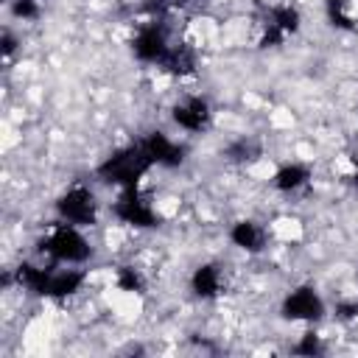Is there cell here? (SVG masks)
<instances>
[{
	"instance_id": "obj_9",
	"label": "cell",
	"mask_w": 358,
	"mask_h": 358,
	"mask_svg": "<svg viewBox=\"0 0 358 358\" xmlns=\"http://www.w3.org/2000/svg\"><path fill=\"white\" fill-rule=\"evenodd\" d=\"M140 145L148 154L154 168H179L185 162V145L179 140H173L171 134L159 131V129H154L145 137H140Z\"/></svg>"
},
{
	"instance_id": "obj_8",
	"label": "cell",
	"mask_w": 358,
	"mask_h": 358,
	"mask_svg": "<svg viewBox=\"0 0 358 358\" xmlns=\"http://www.w3.org/2000/svg\"><path fill=\"white\" fill-rule=\"evenodd\" d=\"M171 120L187 134H201L213 123V106L201 95H185L171 106Z\"/></svg>"
},
{
	"instance_id": "obj_19",
	"label": "cell",
	"mask_w": 358,
	"mask_h": 358,
	"mask_svg": "<svg viewBox=\"0 0 358 358\" xmlns=\"http://www.w3.org/2000/svg\"><path fill=\"white\" fill-rule=\"evenodd\" d=\"M193 3H199V0H168V8H187Z\"/></svg>"
},
{
	"instance_id": "obj_6",
	"label": "cell",
	"mask_w": 358,
	"mask_h": 358,
	"mask_svg": "<svg viewBox=\"0 0 358 358\" xmlns=\"http://www.w3.org/2000/svg\"><path fill=\"white\" fill-rule=\"evenodd\" d=\"M112 213L120 224L131 227V229H154L159 224V213L157 207L151 204V199L140 190V187H129V190H120L115 204H112Z\"/></svg>"
},
{
	"instance_id": "obj_3",
	"label": "cell",
	"mask_w": 358,
	"mask_h": 358,
	"mask_svg": "<svg viewBox=\"0 0 358 358\" xmlns=\"http://www.w3.org/2000/svg\"><path fill=\"white\" fill-rule=\"evenodd\" d=\"M129 45H131V56L137 62L151 64V67H162V62L168 59V53L173 48V36H171L168 22L154 14L143 22H137Z\"/></svg>"
},
{
	"instance_id": "obj_18",
	"label": "cell",
	"mask_w": 358,
	"mask_h": 358,
	"mask_svg": "<svg viewBox=\"0 0 358 358\" xmlns=\"http://www.w3.org/2000/svg\"><path fill=\"white\" fill-rule=\"evenodd\" d=\"M294 352H299V355H322L324 352V341H322V336L316 330H305L299 336V341L294 344Z\"/></svg>"
},
{
	"instance_id": "obj_14",
	"label": "cell",
	"mask_w": 358,
	"mask_h": 358,
	"mask_svg": "<svg viewBox=\"0 0 358 358\" xmlns=\"http://www.w3.org/2000/svg\"><path fill=\"white\" fill-rule=\"evenodd\" d=\"M50 268L53 266H36V263H20L14 268V277H17V285L34 296H42L48 294V280H50Z\"/></svg>"
},
{
	"instance_id": "obj_5",
	"label": "cell",
	"mask_w": 358,
	"mask_h": 358,
	"mask_svg": "<svg viewBox=\"0 0 358 358\" xmlns=\"http://www.w3.org/2000/svg\"><path fill=\"white\" fill-rule=\"evenodd\" d=\"M324 310H327V305L313 285H296L280 302V316L291 324H305V327L322 322Z\"/></svg>"
},
{
	"instance_id": "obj_15",
	"label": "cell",
	"mask_w": 358,
	"mask_h": 358,
	"mask_svg": "<svg viewBox=\"0 0 358 358\" xmlns=\"http://www.w3.org/2000/svg\"><path fill=\"white\" fill-rule=\"evenodd\" d=\"M115 288L123 294H143L145 291V277L134 266H120L115 271Z\"/></svg>"
},
{
	"instance_id": "obj_11",
	"label": "cell",
	"mask_w": 358,
	"mask_h": 358,
	"mask_svg": "<svg viewBox=\"0 0 358 358\" xmlns=\"http://www.w3.org/2000/svg\"><path fill=\"white\" fill-rule=\"evenodd\" d=\"M227 288V274L218 263H201L193 268L190 274V291L193 296H199L201 302H213L224 294Z\"/></svg>"
},
{
	"instance_id": "obj_4",
	"label": "cell",
	"mask_w": 358,
	"mask_h": 358,
	"mask_svg": "<svg viewBox=\"0 0 358 358\" xmlns=\"http://www.w3.org/2000/svg\"><path fill=\"white\" fill-rule=\"evenodd\" d=\"M53 210H56V218L59 221H67V224H76V227H95L98 218H101V204H98V196L90 185H70L59 193V199L53 201Z\"/></svg>"
},
{
	"instance_id": "obj_7",
	"label": "cell",
	"mask_w": 358,
	"mask_h": 358,
	"mask_svg": "<svg viewBox=\"0 0 358 358\" xmlns=\"http://www.w3.org/2000/svg\"><path fill=\"white\" fill-rule=\"evenodd\" d=\"M302 28V14L294 3H274L266 11L263 28H260V45L263 48H277L288 36H294Z\"/></svg>"
},
{
	"instance_id": "obj_1",
	"label": "cell",
	"mask_w": 358,
	"mask_h": 358,
	"mask_svg": "<svg viewBox=\"0 0 358 358\" xmlns=\"http://www.w3.org/2000/svg\"><path fill=\"white\" fill-rule=\"evenodd\" d=\"M39 249L56 266H84L95 255L92 241L84 235V227H76V224H67L59 218L45 229Z\"/></svg>"
},
{
	"instance_id": "obj_17",
	"label": "cell",
	"mask_w": 358,
	"mask_h": 358,
	"mask_svg": "<svg viewBox=\"0 0 358 358\" xmlns=\"http://www.w3.org/2000/svg\"><path fill=\"white\" fill-rule=\"evenodd\" d=\"M8 11L20 22H34V20H39L42 6H39V0H8Z\"/></svg>"
},
{
	"instance_id": "obj_16",
	"label": "cell",
	"mask_w": 358,
	"mask_h": 358,
	"mask_svg": "<svg viewBox=\"0 0 358 358\" xmlns=\"http://www.w3.org/2000/svg\"><path fill=\"white\" fill-rule=\"evenodd\" d=\"M324 14H327V20L336 28H344V31H352L355 28V14L350 11L347 0H327L324 3Z\"/></svg>"
},
{
	"instance_id": "obj_13",
	"label": "cell",
	"mask_w": 358,
	"mask_h": 358,
	"mask_svg": "<svg viewBox=\"0 0 358 358\" xmlns=\"http://www.w3.org/2000/svg\"><path fill=\"white\" fill-rule=\"evenodd\" d=\"M310 179H313V168L308 165V162H299V159H294V162H282L274 173H271V187L277 190V193H299L302 187H308L310 185Z\"/></svg>"
},
{
	"instance_id": "obj_12",
	"label": "cell",
	"mask_w": 358,
	"mask_h": 358,
	"mask_svg": "<svg viewBox=\"0 0 358 358\" xmlns=\"http://www.w3.org/2000/svg\"><path fill=\"white\" fill-rule=\"evenodd\" d=\"M229 241L246 255H260L268 246V229L255 218H241L229 227Z\"/></svg>"
},
{
	"instance_id": "obj_10",
	"label": "cell",
	"mask_w": 358,
	"mask_h": 358,
	"mask_svg": "<svg viewBox=\"0 0 358 358\" xmlns=\"http://www.w3.org/2000/svg\"><path fill=\"white\" fill-rule=\"evenodd\" d=\"M87 280H90V277H87V271H84L81 266H56V263H53L45 299H56V302L73 299L76 294L84 291Z\"/></svg>"
},
{
	"instance_id": "obj_2",
	"label": "cell",
	"mask_w": 358,
	"mask_h": 358,
	"mask_svg": "<svg viewBox=\"0 0 358 358\" xmlns=\"http://www.w3.org/2000/svg\"><path fill=\"white\" fill-rule=\"evenodd\" d=\"M151 159L143 151L140 140L131 145H123L117 151H112L101 165H98V176L106 185H115L117 190H129V187H140V182L148 176L151 171Z\"/></svg>"
}]
</instances>
